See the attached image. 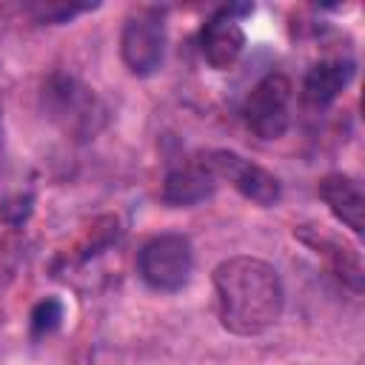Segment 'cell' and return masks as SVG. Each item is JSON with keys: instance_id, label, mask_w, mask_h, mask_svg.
<instances>
[{"instance_id": "5b68a950", "label": "cell", "mask_w": 365, "mask_h": 365, "mask_svg": "<svg viewBox=\"0 0 365 365\" xmlns=\"http://www.w3.org/2000/svg\"><path fill=\"white\" fill-rule=\"evenodd\" d=\"M202 160L208 163V168L214 171L217 180L231 182L245 200H251V202H257L262 208L274 205L279 200V194H282L279 191V180L271 171H265L262 165H257V163H251V160H245V157H240L234 151H211Z\"/></svg>"}, {"instance_id": "52a82bcc", "label": "cell", "mask_w": 365, "mask_h": 365, "mask_svg": "<svg viewBox=\"0 0 365 365\" xmlns=\"http://www.w3.org/2000/svg\"><path fill=\"white\" fill-rule=\"evenodd\" d=\"M214 188H217V177L208 168V163L200 157V160H191V163L171 168L163 180L160 197L171 208H185V205H197L205 197H211Z\"/></svg>"}, {"instance_id": "3957f363", "label": "cell", "mask_w": 365, "mask_h": 365, "mask_svg": "<svg viewBox=\"0 0 365 365\" xmlns=\"http://www.w3.org/2000/svg\"><path fill=\"white\" fill-rule=\"evenodd\" d=\"M291 100H294L291 80L279 71L265 74L242 103L245 125L262 140H279L291 123Z\"/></svg>"}, {"instance_id": "30bf717a", "label": "cell", "mask_w": 365, "mask_h": 365, "mask_svg": "<svg viewBox=\"0 0 365 365\" xmlns=\"http://www.w3.org/2000/svg\"><path fill=\"white\" fill-rule=\"evenodd\" d=\"M354 77V63L342 60V57H331V60H319L308 68L305 80H302V100L311 108H325L328 103H334L339 97V91L351 83Z\"/></svg>"}, {"instance_id": "277c9868", "label": "cell", "mask_w": 365, "mask_h": 365, "mask_svg": "<svg viewBox=\"0 0 365 365\" xmlns=\"http://www.w3.org/2000/svg\"><path fill=\"white\" fill-rule=\"evenodd\" d=\"M120 54L131 74L148 77L165 57V23L157 9H137L128 14L120 37Z\"/></svg>"}, {"instance_id": "9c48e42d", "label": "cell", "mask_w": 365, "mask_h": 365, "mask_svg": "<svg viewBox=\"0 0 365 365\" xmlns=\"http://www.w3.org/2000/svg\"><path fill=\"white\" fill-rule=\"evenodd\" d=\"M46 97H48V106H51L54 117H63L71 131H83V134L86 131H94L91 117L97 114L94 111L97 100L77 80H71V77H54L48 83Z\"/></svg>"}, {"instance_id": "8fae6325", "label": "cell", "mask_w": 365, "mask_h": 365, "mask_svg": "<svg viewBox=\"0 0 365 365\" xmlns=\"http://www.w3.org/2000/svg\"><path fill=\"white\" fill-rule=\"evenodd\" d=\"M60 319H63V302H60V299L48 297V299H43V302H37L34 311H31V336H34V339L48 336L51 331H57Z\"/></svg>"}, {"instance_id": "8992f818", "label": "cell", "mask_w": 365, "mask_h": 365, "mask_svg": "<svg viewBox=\"0 0 365 365\" xmlns=\"http://www.w3.org/2000/svg\"><path fill=\"white\" fill-rule=\"evenodd\" d=\"M251 11V6H231L211 14L200 31V51L211 68H228L245 48V31L237 14Z\"/></svg>"}, {"instance_id": "6da1fadb", "label": "cell", "mask_w": 365, "mask_h": 365, "mask_svg": "<svg viewBox=\"0 0 365 365\" xmlns=\"http://www.w3.org/2000/svg\"><path fill=\"white\" fill-rule=\"evenodd\" d=\"M220 322L231 334L254 336L268 331L285 305L282 279L274 265L257 257H231L214 268Z\"/></svg>"}, {"instance_id": "ba28073f", "label": "cell", "mask_w": 365, "mask_h": 365, "mask_svg": "<svg viewBox=\"0 0 365 365\" xmlns=\"http://www.w3.org/2000/svg\"><path fill=\"white\" fill-rule=\"evenodd\" d=\"M317 194L345 228H351L354 234H362V228H365V194L354 177L328 174L319 180Z\"/></svg>"}, {"instance_id": "7a4b0ae2", "label": "cell", "mask_w": 365, "mask_h": 365, "mask_svg": "<svg viewBox=\"0 0 365 365\" xmlns=\"http://www.w3.org/2000/svg\"><path fill=\"white\" fill-rule=\"evenodd\" d=\"M191 268H194V251L188 237L182 234L151 237L137 254L140 279L154 291H165V294L180 291L188 282Z\"/></svg>"}, {"instance_id": "7c38bea8", "label": "cell", "mask_w": 365, "mask_h": 365, "mask_svg": "<svg viewBox=\"0 0 365 365\" xmlns=\"http://www.w3.org/2000/svg\"><path fill=\"white\" fill-rule=\"evenodd\" d=\"M88 9H94V6H88V3H37V6H29V11L40 23H66L74 14L88 11Z\"/></svg>"}]
</instances>
